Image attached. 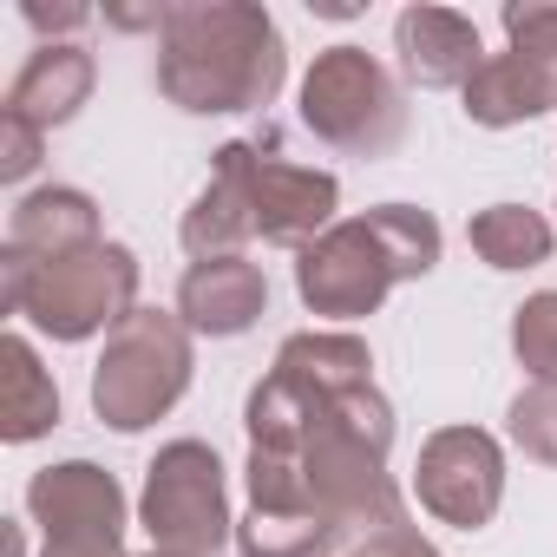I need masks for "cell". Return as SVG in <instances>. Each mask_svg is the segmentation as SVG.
Returning a JSON list of instances; mask_svg holds the SVG:
<instances>
[{"instance_id": "1", "label": "cell", "mask_w": 557, "mask_h": 557, "mask_svg": "<svg viewBox=\"0 0 557 557\" xmlns=\"http://www.w3.org/2000/svg\"><path fill=\"white\" fill-rule=\"evenodd\" d=\"M289 79L283 27L256 0H177L158 34V92L177 112H262Z\"/></svg>"}, {"instance_id": "2", "label": "cell", "mask_w": 557, "mask_h": 557, "mask_svg": "<svg viewBox=\"0 0 557 557\" xmlns=\"http://www.w3.org/2000/svg\"><path fill=\"white\" fill-rule=\"evenodd\" d=\"M387 453H394V407H387L381 387L329 400L322 420L309 426L302 453H296L315 511H329L342 531H361V537L387 531V524H407L400 492L387 479Z\"/></svg>"}, {"instance_id": "3", "label": "cell", "mask_w": 557, "mask_h": 557, "mask_svg": "<svg viewBox=\"0 0 557 557\" xmlns=\"http://www.w3.org/2000/svg\"><path fill=\"white\" fill-rule=\"evenodd\" d=\"M0 275H8V315H27L53 342L112 335L138 309V256L125 243H92L60 262L0 256Z\"/></svg>"}, {"instance_id": "4", "label": "cell", "mask_w": 557, "mask_h": 557, "mask_svg": "<svg viewBox=\"0 0 557 557\" xmlns=\"http://www.w3.org/2000/svg\"><path fill=\"white\" fill-rule=\"evenodd\" d=\"M190 329L184 315H164V309H132L112 335H106V355L92 368V413L112 426V433H145L151 420H164L184 387H190Z\"/></svg>"}, {"instance_id": "5", "label": "cell", "mask_w": 557, "mask_h": 557, "mask_svg": "<svg viewBox=\"0 0 557 557\" xmlns=\"http://www.w3.org/2000/svg\"><path fill=\"white\" fill-rule=\"evenodd\" d=\"M302 125L348 158H387L407 138V99L368 47L342 40L302 73Z\"/></svg>"}, {"instance_id": "6", "label": "cell", "mask_w": 557, "mask_h": 557, "mask_svg": "<svg viewBox=\"0 0 557 557\" xmlns=\"http://www.w3.org/2000/svg\"><path fill=\"white\" fill-rule=\"evenodd\" d=\"M138 518L151 531V550L216 557L230 544V531H236V518H230V479H223L216 446H203V440L158 446V459L145 466Z\"/></svg>"}, {"instance_id": "7", "label": "cell", "mask_w": 557, "mask_h": 557, "mask_svg": "<svg viewBox=\"0 0 557 557\" xmlns=\"http://www.w3.org/2000/svg\"><path fill=\"white\" fill-rule=\"evenodd\" d=\"M505 53H485V66L472 73L466 119L485 132L524 125L557 112V8L550 0H524V8H505Z\"/></svg>"}, {"instance_id": "8", "label": "cell", "mask_w": 557, "mask_h": 557, "mask_svg": "<svg viewBox=\"0 0 557 557\" xmlns=\"http://www.w3.org/2000/svg\"><path fill=\"white\" fill-rule=\"evenodd\" d=\"M27 518L47 557H125V485L92 459H60L27 479Z\"/></svg>"}, {"instance_id": "9", "label": "cell", "mask_w": 557, "mask_h": 557, "mask_svg": "<svg viewBox=\"0 0 557 557\" xmlns=\"http://www.w3.org/2000/svg\"><path fill=\"white\" fill-rule=\"evenodd\" d=\"M400 283L387 243L374 236L368 216H342L335 230H322L309 249H296V296L329 315V322H361L387 302V289Z\"/></svg>"}, {"instance_id": "10", "label": "cell", "mask_w": 557, "mask_h": 557, "mask_svg": "<svg viewBox=\"0 0 557 557\" xmlns=\"http://www.w3.org/2000/svg\"><path fill=\"white\" fill-rule=\"evenodd\" d=\"M413 492L440 524L459 531H485L505 505V453L485 426H440L420 446L413 466Z\"/></svg>"}, {"instance_id": "11", "label": "cell", "mask_w": 557, "mask_h": 557, "mask_svg": "<svg viewBox=\"0 0 557 557\" xmlns=\"http://www.w3.org/2000/svg\"><path fill=\"white\" fill-rule=\"evenodd\" d=\"M256 145H262L256 151V236L275 249H309L322 230H335V203H342L335 171L296 164L269 138H256Z\"/></svg>"}, {"instance_id": "12", "label": "cell", "mask_w": 557, "mask_h": 557, "mask_svg": "<svg viewBox=\"0 0 557 557\" xmlns=\"http://www.w3.org/2000/svg\"><path fill=\"white\" fill-rule=\"evenodd\" d=\"M256 151H262L256 138H230L210 151V184L197 190V203L177 223L190 262L243 256V243H256Z\"/></svg>"}, {"instance_id": "13", "label": "cell", "mask_w": 557, "mask_h": 557, "mask_svg": "<svg viewBox=\"0 0 557 557\" xmlns=\"http://www.w3.org/2000/svg\"><path fill=\"white\" fill-rule=\"evenodd\" d=\"M269 309V275L249 262V256H203L184 269V283H177V315L190 335H249Z\"/></svg>"}, {"instance_id": "14", "label": "cell", "mask_w": 557, "mask_h": 557, "mask_svg": "<svg viewBox=\"0 0 557 557\" xmlns=\"http://www.w3.org/2000/svg\"><path fill=\"white\" fill-rule=\"evenodd\" d=\"M394 60L400 73L420 86V92H466L472 73L485 66V47H479V27L453 8H407L394 21Z\"/></svg>"}, {"instance_id": "15", "label": "cell", "mask_w": 557, "mask_h": 557, "mask_svg": "<svg viewBox=\"0 0 557 557\" xmlns=\"http://www.w3.org/2000/svg\"><path fill=\"white\" fill-rule=\"evenodd\" d=\"M92 86H99V60L86 47H73V40H47L21 66V79L8 86V106H0V112H14V119L53 132V125L79 119V106L92 99Z\"/></svg>"}, {"instance_id": "16", "label": "cell", "mask_w": 557, "mask_h": 557, "mask_svg": "<svg viewBox=\"0 0 557 557\" xmlns=\"http://www.w3.org/2000/svg\"><path fill=\"white\" fill-rule=\"evenodd\" d=\"M106 243L99 236V203L73 184H47V190H27L8 216V256H27V262H60V256H79Z\"/></svg>"}, {"instance_id": "17", "label": "cell", "mask_w": 557, "mask_h": 557, "mask_svg": "<svg viewBox=\"0 0 557 557\" xmlns=\"http://www.w3.org/2000/svg\"><path fill=\"white\" fill-rule=\"evenodd\" d=\"M275 374L302 381L322 400H342V394L374 387V355L348 329H302V335H289L283 348H275Z\"/></svg>"}, {"instance_id": "18", "label": "cell", "mask_w": 557, "mask_h": 557, "mask_svg": "<svg viewBox=\"0 0 557 557\" xmlns=\"http://www.w3.org/2000/svg\"><path fill=\"white\" fill-rule=\"evenodd\" d=\"M53 426H60V387L40 368L34 342L8 335V342H0V440L27 446V440H40Z\"/></svg>"}, {"instance_id": "19", "label": "cell", "mask_w": 557, "mask_h": 557, "mask_svg": "<svg viewBox=\"0 0 557 557\" xmlns=\"http://www.w3.org/2000/svg\"><path fill=\"white\" fill-rule=\"evenodd\" d=\"M466 243H472V256L485 269H537V262H550L557 230L524 203H492V210H479L466 223Z\"/></svg>"}, {"instance_id": "20", "label": "cell", "mask_w": 557, "mask_h": 557, "mask_svg": "<svg viewBox=\"0 0 557 557\" xmlns=\"http://www.w3.org/2000/svg\"><path fill=\"white\" fill-rule=\"evenodd\" d=\"M348 531L322 511H256L236 524V550L243 557H335Z\"/></svg>"}, {"instance_id": "21", "label": "cell", "mask_w": 557, "mask_h": 557, "mask_svg": "<svg viewBox=\"0 0 557 557\" xmlns=\"http://www.w3.org/2000/svg\"><path fill=\"white\" fill-rule=\"evenodd\" d=\"M368 223H374V236L387 243L400 283H420V275L440 262V243H446V236H440V216H433V210H420V203H374Z\"/></svg>"}, {"instance_id": "22", "label": "cell", "mask_w": 557, "mask_h": 557, "mask_svg": "<svg viewBox=\"0 0 557 557\" xmlns=\"http://www.w3.org/2000/svg\"><path fill=\"white\" fill-rule=\"evenodd\" d=\"M511 355L537 387H557V289H537L511 309Z\"/></svg>"}, {"instance_id": "23", "label": "cell", "mask_w": 557, "mask_h": 557, "mask_svg": "<svg viewBox=\"0 0 557 557\" xmlns=\"http://www.w3.org/2000/svg\"><path fill=\"white\" fill-rule=\"evenodd\" d=\"M505 426H511V446H518L524 459L557 466V387H537V381H531V387L511 400Z\"/></svg>"}, {"instance_id": "24", "label": "cell", "mask_w": 557, "mask_h": 557, "mask_svg": "<svg viewBox=\"0 0 557 557\" xmlns=\"http://www.w3.org/2000/svg\"><path fill=\"white\" fill-rule=\"evenodd\" d=\"M40 145H47L40 125H27V119H14V112H0V177H8V184H21V177L40 171Z\"/></svg>"}, {"instance_id": "25", "label": "cell", "mask_w": 557, "mask_h": 557, "mask_svg": "<svg viewBox=\"0 0 557 557\" xmlns=\"http://www.w3.org/2000/svg\"><path fill=\"white\" fill-rule=\"evenodd\" d=\"M348 557H440V550H433L413 524H387V531H368Z\"/></svg>"}, {"instance_id": "26", "label": "cell", "mask_w": 557, "mask_h": 557, "mask_svg": "<svg viewBox=\"0 0 557 557\" xmlns=\"http://www.w3.org/2000/svg\"><path fill=\"white\" fill-rule=\"evenodd\" d=\"M21 14L34 34H79L92 21V8H79V0H66V8H47V0H21Z\"/></svg>"}, {"instance_id": "27", "label": "cell", "mask_w": 557, "mask_h": 557, "mask_svg": "<svg viewBox=\"0 0 557 557\" xmlns=\"http://www.w3.org/2000/svg\"><path fill=\"white\" fill-rule=\"evenodd\" d=\"M145 557H171V550H145Z\"/></svg>"}]
</instances>
